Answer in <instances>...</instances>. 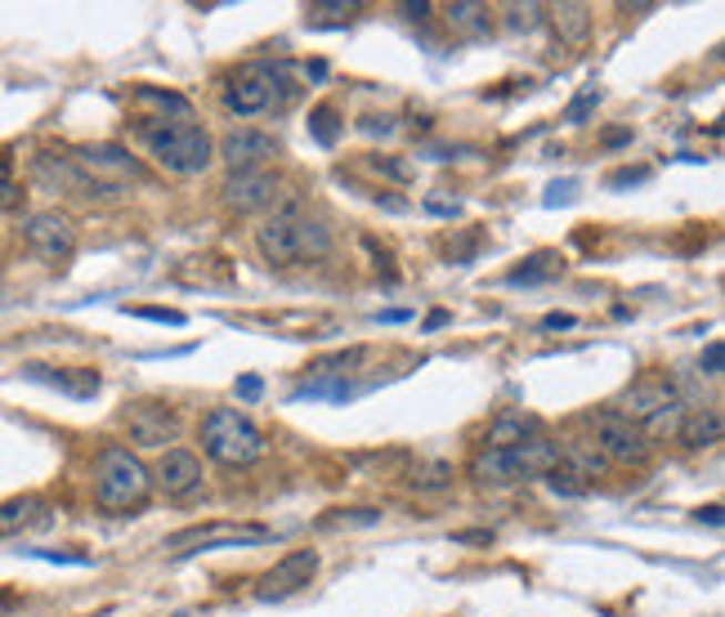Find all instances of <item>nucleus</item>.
<instances>
[{"mask_svg": "<svg viewBox=\"0 0 725 617\" xmlns=\"http://www.w3.org/2000/svg\"><path fill=\"white\" fill-rule=\"evenodd\" d=\"M327 68L314 63V68H296V63H247L237 68V76H228L224 85V103L228 112L237 116H261V112H287L300 94L296 76H323Z\"/></svg>", "mask_w": 725, "mask_h": 617, "instance_id": "obj_1", "label": "nucleus"}, {"mask_svg": "<svg viewBox=\"0 0 725 617\" xmlns=\"http://www.w3.org/2000/svg\"><path fill=\"white\" fill-rule=\"evenodd\" d=\"M256 246L261 256L274 265V269H292V265H314V260H327L331 256V233L323 219H309L300 210H278L269 215L261 228H256Z\"/></svg>", "mask_w": 725, "mask_h": 617, "instance_id": "obj_2", "label": "nucleus"}, {"mask_svg": "<svg viewBox=\"0 0 725 617\" xmlns=\"http://www.w3.org/2000/svg\"><path fill=\"white\" fill-rule=\"evenodd\" d=\"M153 497V470L131 448H103L94 461V502L108 515H131Z\"/></svg>", "mask_w": 725, "mask_h": 617, "instance_id": "obj_3", "label": "nucleus"}, {"mask_svg": "<svg viewBox=\"0 0 725 617\" xmlns=\"http://www.w3.org/2000/svg\"><path fill=\"white\" fill-rule=\"evenodd\" d=\"M140 144L171 175H202L215 162V140L193 121H144Z\"/></svg>", "mask_w": 725, "mask_h": 617, "instance_id": "obj_4", "label": "nucleus"}, {"mask_svg": "<svg viewBox=\"0 0 725 617\" xmlns=\"http://www.w3.org/2000/svg\"><path fill=\"white\" fill-rule=\"evenodd\" d=\"M555 465H560V443L538 434V439L515 443V448H479L474 461H470V479L507 487V483H520V479H547Z\"/></svg>", "mask_w": 725, "mask_h": 617, "instance_id": "obj_5", "label": "nucleus"}, {"mask_svg": "<svg viewBox=\"0 0 725 617\" xmlns=\"http://www.w3.org/2000/svg\"><path fill=\"white\" fill-rule=\"evenodd\" d=\"M202 452L215 465L242 470V465H256L265 456V434L256 430V421L237 408H215L202 421Z\"/></svg>", "mask_w": 725, "mask_h": 617, "instance_id": "obj_6", "label": "nucleus"}, {"mask_svg": "<svg viewBox=\"0 0 725 617\" xmlns=\"http://www.w3.org/2000/svg\"><path fill=\"white\" fill-rule=\"evenodd\" d=\"M23 241H28V251H32L41 265L63 269V265L76 256V224H72V215H63V210H37V215H28V224H23Z\"/></svg>", "mask_w": 725, "mask_h": 617, "instance_id": "obj_7", "label": "nucleus"}, {"mask_svg": "<svg viewBox=\"0 0 725 617\" xmlns=\"http://www.w3.org/2000/svg\"><path fill=\"white\" fill-rule=\"evenodd\" d=\"M591 430H595V452L610 461V465H627V470L650 465V443H645L641 425H632L627 417H619V412H595V417H591Z\"/></svg>", "mask_w": 725, "mask_h": 617, "instance_id": "obj_8", "label": "nucleus"}, {"mask_svg": "<svg viewBox=\"0 0 725 617\" xmlns=\"http://www.w3.org/2000/svg\"><path fill=\"white\" fill-rule=\"evenodd\" d=\"M37 179L59 188V193H68V197H81V202H116L121 197L116 184L94 179L90 171H81L72 157H59V153H41L37 157Z\"/></svg>", "mask_w": 725, "mask_h": 617, "instance_id": "obj_9", "label": "nucleus"}, {"mask_svg": "<svg viewBox=\"0 0 725 617\" xmlns=\"http://www.w3.org/2000/svg\"><path fill=\"white\" fill-rule=\"evenodd\" d=\"M121 425H126L131 443H140V448H166L180 439V412L166 403H149V399L121 412Z\"/></svg>", "mask_w": 725, "mask_h": 617, "instance_id": "obj_10", "label": "nucleus"}, {"mask_svg": "<svg viewBox=\"0 0 725 617\" xmlns=\"http://www.w3.org/2000/svg\"><path fill=\"white\" fill-rule=\"evenodd\" d=\"M278 193H283V179L274 171H228V179L219 184L224 206L237 210V215H252V210L274 206Z\"/></svg>", "mask_w": 725, "mask_h": 617, "instance_id": "obj_11", "label": "nucleus"}, {"mask_svg": "<svg viewBox=\"0 0 725 617\" xmlns=\"http://www.w3.org/2000/svg\"><path fill=\"white\" fill-rule=\"evenodd\" d=\"M215 157L228 166V171H269V162L278 157V140L256 131V126H237L219 140Z\"/></svg>", "mask_w": 725, "mask_h": 617, "instance_id": "obj_12", "label": "nucleus"}, {"mask_svg": "<svg viewBox=\"0 0 725 617\" xmlns=\"http://www.w3.org/2000/svg\"><path fill=\"white\" fill-rule=\"evenodd\" d=\"M202 456H193L188 448H166L153 465V487H162L171 502H188L193 492H202Z\"/></svg>", "mask_w": 725, "mask_h": 617, "instance_id": "obj_13", "label": "nucleus"}, {"mask_svg": "<svg viewBox=\"0 0 725 617\" xmlns=\"http://www.w3.org/2000/svg\"><path fill=\"white\" fill-rule=\"evenodd\" d=\"M72 162L81 166V171H90L94 179H103V184H116L121 188V179H144V166L121 148V144H85V148H76L72 153Z\"/></svg>", "mask_w": 725, "mask_h": 617, "instance_id": "obj_14", "label": "nucleus"}, {"mask_svg": "<svg viewBox=\"0 0 725 617\" xmlns=\"http://www.w3.org/2000/svg\"><path fill=\"white\" fill-rule=\"evenodd\" d=\"M314 573H318V551H292V555H283V559L261 577L256 595H261V599H287V595L305 590V586L314 582Z\"/></svg>", "mask_w": 725, "mask_h": 617, "instance_id": "obj_15", "label": "nucleus"}, {"mask_svg": "<svg viewBox=\"0 0 725 617\" xmlns=\"http://www.w3.org/2000/svg\"><path fill=\"white\" fill-rule=\"evenodd\" d=\"M672 403H681V394H676V385L667 381V377H641V381H632L627 385V394L619 399V417H627L632 425H645L654 412H663V408H672Z\"/></svg>", "mask_w": 725, "mask_h": 617, "instance_id": "obj_16", "label": "nucleus"}, {"mask_svg": "<svg viewBox=\"0 0 725 617\" xmlns=\"http://www.w3.org/2000/svg\"><path fill=\"white\" fill-rule=\"evenodd\" d=\"M256 542H269L265 528H188V533H175L166 542V551H180L193 546L188 555H206V551H219V546H256Z\"/></svg>", "mask_w": 725, "mask_h": 617, "instance_id": "obj_17", "label": "nucleus"}, {"mask_svg": "<svg viewBox=\"0 0 725 617\" xmlns=\"http://www.w3.org/2000/svg\"><path fill=\"white\" fill-rule=\"evenodd\" d=\"M721 434H725V417L716 408H685V421H681L676 443H685V448L698 452V448L721 443Z\"/></svg>", "mask_w": 725, "mask_h": 617, "instance_id": "obj_18", "label": "nucleus"}, {"mask_svg": "<svg viewBox=\"0 0 725 617\" xmlns=\"http://www.w3.org/2000/svg\"><path fill=\"white\" fill-rule=\"evenodd\" d=\"M443 19H448V28H452L457 37H470V41L493 32V10L479 6V0H452V6L443 10Z\"/></svg>", "mask_w": 725, "mask_h": 617, "instance_id": "obj_19", "label": "nucleus"}, {"mask_svg": "<svg viewBox=\"0 0 725 617\" xmlns=\"http://www.w3.org/2000/svg\"><path fill=\"white\" fill-rule=\"evenodd\" d=\"M542 434V421L538 417H524V412H507L489 425V443L483 448H515V443H529Z\"/></svg>", "mask_w": 725, "mask_h": 617, "instance_id": "obj_20", "label": "nucleus"}, {"mask_svg": "<svg viewBox=\"0 0 725 617\" xmlns=\"http://www.w3.org/2000/svg\"><path fill=\"white\" fill-rule=\"evenodd\" d=\"M45 515V502L37 497V492H23V497H10V502H0V537H14L23 533L28 524H37Z\"/></svg>", "mask_w": 725, "mask_h": 617, "instance_id": "obj_21", "label": "nucleus"}, {"mask_svg": "<svg viewBox=\"0 0 725 617\" xmlns=\"http://www.w3.org/2000/svg\"><path fill=\"white\" fill-rule=\"evenodd\" d=\"M28 377L32 381H45V385H54V390H63V394H72V399H90L94 390H99V372H54V367H28Z\"/></svg>", "mask_w": 725, "mask_h": 617, "instance_id": "obj_22", "label": "nucleus"}, {"mask_svg": "<svg viewBox=\"0 0 725 617\" xmlns=\"http://www.w3.org/2000/svg\"><path fill=\"white\" fill-rule=\"evenodd\" d=\"M560 461H564L578 479H604V474H610V461H604V456L595 452V443H586V439L564 443V448H560Z\"/></svg>", "mask_w": 725, "mask_h": 617, "instance_id": "obj_23", "label": "nucleus"}, {"mask_svg": "<svg viewBox=\"0 0 725 617\" xmlns=\"http://www.w3.org/2000/svg\"><path fill=\"white\" fill-rule=\"evenodd\" d=\"M547 14H551L564 45H586V37H591V10L586 6H555Z\"/></svg>", "mask_w": 725, "mask_h": 617, "instance_id": "obj_24", "label": "nucleus"}, {"mask_svg": "<svg viewBox=\"0 0 725 617\" xmlns=\"http://www.w3.org/2000/svg\"><path fill=\"white\" fill-rule=\"evenodd\" d=\"M135 103L157 107V112H162L157 121H166V112H171L175 121H188V112H193V103H188L184 94H171V90H157V85H140V90H135Z\"/></svg>", "mask_w": 725, "mask_h": 617, "instance_id": "obj_25", "label": "nucleus"}, {"mask_svg": "<svg viewBox=\"0 0 725 617\" xmlns=\"http://www.w3.org/2000/svg\"><path fill=\"white\" fill-rule=\"evenodd\" d=\"M358 10H362L358 0H309L305 19H309L314 28H340V23H349Z\"/></svg>", "mask_w": 725, "mask_h": 617, "instance_id": "obj_26", "label": "nucleus"}, {"mask_svg": "<svg viewBox=\"0 0 725 617\" xmlns=\"http://www.w3.org/2000/svg\"><path fill=\"white\" fill-rule=\"evenodd\" d=\"M681 421H685V403H672V408L654 412V417L641 425V434H645V443H667V439L681 434Z\"/></svg>", "mask_w": 725, "mask_h": 617, "instance_id": "obj_27", "label": "nucleus"}, {"mask_svg": "<svg viewBox=\"0 0 725 617\" xmlns=\"http://www.w3.org/2000/svg\"><path fill=\"white\" fill-rule=\"evenodd\" d=\"M309 135H314L323 148H331V144L340 140V112H336L331 103H318V107L309 112Z\"/></svg>", "mask_w": 725, "mask_h": 617, "instance_id": "obj_28", "label": "nucleus"}, {"mask_svg": "<svg viewBox=\"0 0 725 617\" xmlns=\"http://www.w3.org/2000/svg\"><path fill=\"white\" fill-rule=\"evenodd\" d=\"M542 19H547V6H507V10H502V28L515 32V37L542 28Z\"/></svg>", "mask_w": 725, "mask_h": 617, "instance_id": "obj_29", "label": "nucleus"}, {"mask_svg": "<svg viewBox=\"0 0 725 617\" xmlns=\"http://www.w3.org/2000/svg\"><path fill=\"white\" fill-rule=\"evenodd\" d=\"M408 483H412V487H421V492H435V487H448V483H452V465H443V461H430V465H417V470L408 474Z\"/></svg>", "mask_w": 725, "mask_h": 617, "instance_id": "obj_30", "label": "nucleus"}, {"mask_svg": "<svg viewBox=\"0 0 725 617\" xmlns=\"http://www.w3.org/2000/svg\"><path fill=\"white\" fill-rule=\"evenodd\" d=\"M547 483H551V492H560V497H586V479H578V474L564 465V461H560V465L547 474Z\"/></svg>", "mask_w": 725, "mask_h": 617, "instance_id": "obj_31", "label": "nucleus"}, {"mask_svg": "<svg viewBox=\"0 0 725 617\" xmlns=\"http://www.w3.org/2000/svg\"><path fill=\"white\" fill-rule=\"evenodd\" d=\"M600 103V90L595 85H582V94L569 103V112H564V121H569V126H582V121H586V112Z\"/></svg>", "mask_w": 725, "mask_h": 617, "instance_id": "obj_32", "label": "nucleus"}, {"mask_svg": "<svg viewBox=\"0 0 725 617\" xmlns=\"http://www.w3.org/2000/svg\"><path fill=\"white\" fill-rule=\"evenodd\" d=\"M721 362H725V345H721V340H712V345L703 349V358H698L703 377H721Z\"/></svg>", "mask_w": 725, "mask_h": 617, "instance_id": "obj_33", "label": "nucleus"}, {"mask_svg": "<svg viewBox=\"0 0 725 617\" xmlns=\"http://www.w3.org/2000/svg\"><path fill=\"white\" fill-rule=\"evenodd\" d=\"M135 318H149V322H166V327H184V313L180 309H131Z\"/></svg>", "mask_w": 725, "mask_h": 617, "instance_id": "obj_34", "label": "nucleus"}, {"mask_svg": "<svg viewBox=\"0 0 725 617\" xmlns=\"http://www.w3.org/2000/svg\"><path fill=\"white\" fill-rule=\"evenodd\" d=\"M358 131H362V135H390V131H395V116H362Z\"/></svg>", "mask_w": 725, "mask_h": 617, "instance_id": "obj_35", "label": "nucleus"}, {"mask_svg": "<svg viewBox=\"0 0 725 617\" xmlns=\"http://www.w3.org/2000/svg\"><path fill=\"white\" fill-rule=\"evenodd\" d=\"M265 394V381L261 377H237V399H247V403H256Z\"/></svg>", "mask_w": 725, "mask_h": 617, "instance_id": "obj_36", "label": "nucleus"}, {"mask_svg": "<svg viewBox=\"0 0 725 617\" xmlns=\"http://www.w3.org/2000/svg\"><path fill=\"white\" fill-rule=\"evenodd\" d=\"M645 179H650V171H619V175H610L604 184H610V188H627V184H645Z\"/></svg>", "mask_w": 725, "mask_h": 617, "instance_id": "obj_37", "label": "nucleus"}, {"mask_svg": "<svg viewBox=\"0 0 725 617\" xmlns=\"http://www.w3.org/2000/svg\"><path fill=\"white\" fill-rule=\"evenodd\" d=\"M426 210H430V215H448V219L461 215V206H457V202H443V197H426Z\"/></svg>", "mask_w": 725, "mask_h": 617, "instance_id": "obj_38", "label": "nucleus"}, {"mask_svg": "<svg viewBox=\"0 0 725 617\" xmlns=\"http://www.w3.org/2000/svg\"><path fill=\"white\" fill-rule=\"evenodd\" d=\"M23 202V193L14 188V184H6V179H0V206H6V210H14Z\"/></svg>", "mask_w": 725, "mask_h": 617, "instance_id": "obj_39", "label": "nucleus"}, {"mask_svg": "<svg viewBox=\"0 0 725 617\" xmlns=\"http://www.w3.org/2000/svg\"><path fill=\"white\" fill-rule=\"evenodd\" d=\"M542 327H547V331H569V327H573V313H547Z\"/></svg>", "mask_w": 725, "mask_h": 617, "instance_id": "obj_40", "label": "nucleus"}, {"mask_svg": "<svg viewBox=\"0 0 725 617\" xmlns=\"http://www.w3.org/2000/svg\"><path fill=\"white\" fill-rule=\"evenodd\" d=\"M372 166H377V171H386L390 179H408V166H399V162H381V157H372Z\"/></svg>", "mask_w": 725, "mask_h": 617, "instance_id": "obj_41", "label": "nucleus"}, {"mask_svg": "<svg viewBox=\"0 0 725 617\" xmlns=\"http://www.w3.org/2000/svg\"><path fill=\"white\" fill-rule=\"evenodd\" d=\"M404 14H408L412 23H426V19H430V6H426V0H417V6H404Z\"/></svg>", "mask_w": 725, "mask_h": 617, "instance_id": "obj_42", "label": "nucleus"}, {"mask_svg": "<svg viewBox=\"0 0 725 617\" xmlns=\"http://www.w3.org/2000/svg\"><path fill=\"white\" fill-rule=\"evenodd\" d=\"M573 197V184H551V197H547V206H555V202H569Z\"/></svg>", "mask_w": 725, "mask_h": 617, "instance_id": "obj_43", "label": "nucleus"}, {"mask_svg": "<svg viewBox=\"0 0 725 617\" xmlns=\"http://www.w3.org/2000/svg\"><path fill=\"white\" fill-rule=\"evenodd\" d=\"M412 313L408 309H390V313H377V322H408Z\"/></svg>", "mask_w": 725, "mask_h": 617, "instance_id": "obj_44", "label": "nucleus"}, {"mask_svg": "<svg viewBox=\"0 0 725 617\" xmlns=\"http://www.w3.org/2000/svg\"><path fill=\"white\" fill-rule=\"evenodd\" d=\"M443 322H448V313H443V309H435V313H430V318H426V331H439V327H443Z\"/></svg>", "mask_w": 725, "mask_h": 617, "instance_id": "obj_45", "label": "nucleus"}, {"mask_svg": "<svg viewBox=\"0 0 725 617\" xmlns=\"http://www.w3.org/2000/svg\"><path fill=\"white\" fill-rule=\"evenodd\" d=\"M698 520H707V524L716 528V524H721V506H707V511H698Z\"/></svg>", "mask_w": 725, "mask_h": 617, "instance_id": "obj_46", "label": "nucleus"}, {"mask_svg": "<svg viewBox=\"0 0 725 617\" xmlns=\"http://www.w3.org/2000/svg\"><path fill=\"white\" fill-rule=\"evenodd\" d=\"M175 617H188V613H175Z\"/></svg>", "mask_w": 725, "mask_h": 617, "instance_id": "obj_47", "label": "nucleus"}]
</instances>
